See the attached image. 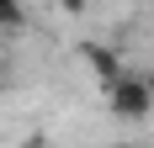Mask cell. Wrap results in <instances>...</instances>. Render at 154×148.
I'll use <instances>...</instances> for the list:
<instances>
[{"label":"cell","mask_w":154,"mask_h":148,"mask_svg":"<svg viewBox=\"0 0 154 148\" xmlns=\"http://www.w3.org/2000/svg\"><path fill=\"white\" fill-rule=\"evenodd\" d=\"M80 58H85V69L96 74V85L106 90V85H117V79H122V58H117V53H112L106 43H80Z\"/></svg>","instance_id":"7a4b0ae2"},{"label":"cell","mask_w":154,"mask_h":148,"mask_svg":"<svg viewBox=\"0 0 154 148\" xmlns=\"http://www.w3.org/2000/svg\"><path fill=\"white\" fill-rule=\"evenodd\" d=\"M27 27V5H5V0H0V37H16V32Z\"/></svg>","instance_id":"3957f363"},{"label":"cell","mask_w":154,"mask_h":148,"mask_svg":"<svg viewBox=\"0 0 154 148\" xmlns=\"http://www.w3.org/2000/svg\"><path fill=\"white\" fill-rule=\"evenodd\" d=\"M106 111L122 117V122H143L154 111V85L143 74H122L117 85H106Z\"/></svg>","instance_id":"6da1fadb"}]
</instances>
